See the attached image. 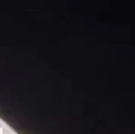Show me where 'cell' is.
I'll return each mask as SVG.
<instances>
[{
	"label": "cell",
	"mask_w": 135,
	"mask_h": 134,
	"mask_svg": "<svg viewBox=\"0 0 135 134\" xmlns=\"http://www.w3.org/2000/svg\"><path fill=\"white\" fill-rule=\"evenodd\" d=\"M3 132H4V134H15V132L8 126H6L3 128Z\"/></svg>",
	"instance_id": "cell-1"
},
{
	"label": "cell",
	"mask_w": 135,
	"mask_h": 134,
	"mask_svg": "<svg viewBox=\"0 0 135 134\" xmlns=\"http://www.w3.org/2000/svg\"><path fill=\"white\" fill-rule=\"evenodd\" d=\"M2 121L0 118V127H2Z\"/></svg>",
	"instance_id": "cell-2"
}]
</instances>
